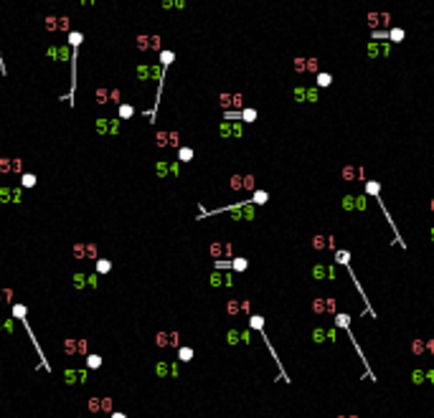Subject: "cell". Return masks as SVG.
<instances>
[{
	"label": "cell",
	"mask_w": 434,
	"mask_h": 418,
	"mask_svg": "<svg viewBox=\"0 0 434 418\" xmlns=\"http://www.w3.org/2000/svg\"><path fill=\"white\" fill-rule=\"evenodd\" d=\"M44 28L49 31V33H54V31H64V33H69V28H71V21L66 18V16H46L44 18Z\"/></svg>",
	"instance_id": "obj_1"
},
{
	"label": "cell",
	"mask_w": 434,
	"mask_h": 418,
	"mask_svg": "<svg viewBox=\"0 0 434 418\" xmlns=\"http://www.w3.org/2000/svg\"><path fill=\"white\" fill-rule=\"evenodd\" d=\"M137 49L140 51H163V38L160 36H137Z\"/></svg>",
	"instance_id": "obj_2"
},
{
	"label": "cell",
	"mask_w": 434,
	"mask_h": 418,
	"mask_svg": "<svg viewBox=\"0 0 434 418\" xmlns=\"http://www.w3.org/2000/svg\"><path fill=\"white\" fill-rule=\"evenodd\" d=\"M46 56L49 59H56V61H71V46L61 43V46H49L46 49Z\"/></svg>",
	"instance_id": "obj_3"
},
{
	"label": "cell",
	"mask_w": 434,
	"mask_h": 418,
	"mask_svg": "<svg viewBox=\"0 0 434 418\" xmlns=\"http://www.w3.org/2000/svg\"><path fill=\"white\" fill-rule=\"evenodd\" d=\"M295 102H318V86H295Z\"/></svg>",
	"instance_id": "obj_4"
},
{
	"label": "cell",
	"mask_w": 434,
	"mask_h": 418,
	"mask_svg": "<svg viewBox=\"0 0 434 418\" xmlns=\"http://www.w3.org/2000/svg\"><path fill=\"white\" fill-rule=\"evenodd\" d=\"M120 99H122L120 89H97V104H109V102H120Z\"/></svg>",
	"instance_id": "obj_5"
},
{
	"label": "cell",
	"mask_w": 434,
	"mask_h": 418,
	"mask_svg": "<svg viewBox=\"0 0 434 418\" xmlns=\"http://www.w3.org/2000/svg\"><path fill=\"white\" fill-rule=\"evenodd\" d=\"M71 254L76 259H97V246L94 244H74Z\"/></svg>",
	"instance_id": "obj_6"
},
{
	"label": "cell",
	"mask_w": 434,
	"mask_h": 418,
	"mask_svg": "<svg viewBox=\"0 0 434 418\" xmlns=\"http://www.w3.org/2000/svg\"><path fill=\"white\" fill-rule=\"evenodd\" d=\"M97 132L99 134H117L120 132V119H97Z\"/></svg>",
	"instance_id": "obj_7"
},
{
	"label": "cell",
	"mask_w": 434,
	"mask_h": 418,
	"mask_svg": "<svg viewBox=\"0 0 434 418\" xmlns=\"http://www.w3.org/2000/svg\"><path fill=\"white\" fill-rule=\"evenodd\" d=\"M0 172L8 175V172H23V160H0Z\"/></svg>",
	"instance_id": "obj_8"
},
{
	"label": "cell",
	"mask_w": 434,
	"mask_h": 418,
	"mask_svg": "<svg viewBox=\"0 0 434 418\" xmlns=\"http://www.w3.org/2000/svg\"><path fill=\"white\" fill-rule=\"evenodd\" d=\"M0 200L3 203H21V188H0Z\"/></svg>",
	"instance_id": "obj_9"
},
{
	"label": "cell",
	"mask_w": 434,
	"mask_h": 418,
	"mask_svg": "<svg viewBox=\"0 0 434 418\" xmlns=\"http://www.w3.org/2000/svg\"><path fill=\"white\" fill-rule=\"evenodd\" d=\"M219 132H221V137H239L242 134V122H224L219 127Z\"/></svg>",
	"instance_id": "obj_10"
},
{
	"label": "cell",
	"mask_w": 434,
	"mask_h": 418,
	"mask_svg": "<svg viewBox=\"0 0 434 418\" xmlns=\"http://www.w3.org/2000/svg\"><path fill=\"white\" fill-rule=\"evenodd\" d=\"M64 383L66 385H74V383H84L87 380V370H64Z\"/></svg>",
	"instance_id": "obj_11"
},
{
	"label": "cell",
	"mask_w": 434,
	"mask_h": 418,
	"mask_svg": "<svg viewBox=\"0 0 434 418\" xmlns=\"http://www.w3.org/2000/svg\"><path fill=\"white\" fill-rule=\"evenodd\" d=\"M242 104H244V97H242V94H221V107H224V109L242 107Z\"/></svg>",
	"instance_id": "obj_12"
},
{
	"label": "cell",
	"mask_w": 434,
	"mask_h": 418,
	"mask_svg": "<svg viewBox=\"0 0 434 418\" xmlns=\"http://www.w3.org/2000/svg\"><path fill=\"white\" fill-rule=\"evenodd\" d=\"M155 342H157V347H170V345H178V335L173 332V335H165V332H157V337H155Z\"/></svg>",
	"instance_id": "obj_13"
},
{
	"label": "cell",
	"mask_w": 434,
	"mask_h": 418,
	"mask_svg": "<svg viewBox=\"0 0 434 418\" xmlns=\"http://www.w3.org/2000/svg\"><path fill=\"white\" fill-rule=\"evenodd\" d=\"M155 172H157L160 177H165V175H175L178 167H175V165H168V162H157V165H155Z\"/></svg>",
	"instance_id": "obj_14"
},
{
	"label": "cell",
	"mask_w": 434,
	"mask_h": 418,
	"mask_svg": "<svg viewBox=\"0 0 434 418\" xmlns=\"http://www.w3.org/2000/svg\"><path fill=\"white\" fill-rule=\"evenodd\" d=\"M155 373H157L160 378H163V375H178V367H175V365H170V362H157Z\"/></svg>",
	"instance_id": "obj_15"
},
{
	"label": "cell",
	"mask_w": 434,
	"mask_h": 418,
	"mask_svg": "<svg viewBox=\"0 0 434 418\" xmlns=\"http://www.w3.org/2000/svg\"><path fill=\"white\" fill-rule=\"evenodd\" d=\"M173 61H175V51H170V49H163V51H160V66H163V69H168Z\"/></svg>",
	"instance_id": "obj_16"
},
{
	"label": "cell",
	"mask_w": 434,
	"mask_h": 418,
	"mask_svg": "<svg viewBox=\"0 0 434 418\" xmlns=\"http://www.w3.org/2000/svg\"><path fill=\"white\" fill-rule=\"evenodd\" d=\"M61 350H64V355H76L79 352V340H64Z\"/></svg>",
	"instance_id": "obj_17"
},
{
	"label": "cell",
	"mask_w": 434,
	"mask_h": 418,
	"mask_svg": "<svg viewBox=\"0 0 434 418\" xmlns=\"http://www.w3.org/2000/svg\"><path fill=\"white\" fill-rule=\"evenodd\" d=\"M404 38H406L404 28H388V41H391V43H401Z\"/></svg>",
	"instance_id": "obj_18"
},
{
	"label": "cell",
	"mask_w": 434,
	"mask_h": 418,
	"mask_svg": "<svg viewBox=\"0 0 434 418\" xmlns=\"http://www.w3.org/2000/svg\"><path fill=\"white\" fill-rule=\"evenodd\" d=\"M315 84H318L320 89H325V86H330V84H333V76H330L328 71H320V74L315 76Z\"/></svg>",
	"instance_id": "obj_19"
},
{
	"label": "cell",
	"mask_w": 434,
	"mask_h": 418,
	"mask_svg": "<svg viewBox=\"0 0 434 418\" xmlns=\"http://www.w3.org/2000/svg\"><path fill=\"white\" fill-rule=\"evenodd\" d=\"M366 54H368V59H371V61H376V59L381 56V49H378V41H368V49H366Z\"/></svg>",
	"instance_id": "obj_20"
},
{
	"label": "cell",
	"mask_w": 434,
	"mask_h": 418,
	"mask_svg": "<svg viewBox=\"0 0 434 418\" xmlns=\"http://www.w3.org/2000/svg\"><path fill=\"white\" fill-rule=\"evenodd\" d=\"M82 41H84V36H82L79 31H69V46H71V49H79Z\"/></svg>",
	"instance_id": "obj_21"
},
{
	"label": "cell",
	"mask_w": 434,
	"mask_h": 418,
	"mask_svg": "<svg viewBox=\"0 0 434 418\" xmlns=\"http://www.w3.org/2000/svg\"><path fill=\"white\" fill-rule=\"evenodd\" d=\"M163 8L165 11H173V8H185V0H163Z\"/></svg>",
	"instance_id": "obj_22"
},
{
	"label": "cell",
	"mask_w": 434,
	"mask_h": 418,
	"mask_svg": "<svg viewBox=\"0 0 434 418\" xmlns=\"http://www.w3.org/2000/svg\"><path fill=\"white\" fill-rule=\"evenodd\" d=\"M135 114V107L132 104H120V119H130Z\"/></svg>",
	"instance_id": "obj_23"
},
{
	"label": "cell",
	"mask_w": 434,
	"mask_h": 418,
	"mask_svg": "<svg viewBox=\"0 0 434 418\" xmlns=\"http://www.w3.org/2000/svg\"><path fill=\"white\" fill-rule=\"evenodd\" d=\"M97 271H99V274H109V271H112V261L99 259V261H97Z\"/></svg>",
	"instance_id": "obj_24"
},
{
	"label": "cell",
	"mask_w": 434,
	"mask_h": 418,
	"mask_svg": "<svg viewBox=\"0 0 434 418\" xmlns=\"http://www.w3.org/2000/svg\"><path fill=\"white\" fill-rule=\"evenodd\" d=\"M178 157H180L183 162H188V160H193V150H190V147H178Z\"/></svg>",
	"instance_id": "obj_25"
},
{
	"label": "cell",
	"mask_w": 434,
	"mask_h": 418,
	"mask_svg": "<svg viewBox=\"0 0 434 418\" xmlns=\"http://www.w3.org/2000/svg\"><path fill=\"white\" fill-rule=\"evenodd\" d=\"M99 365H102V357H99V355H89V357H87V367H89V370H97Z\"/></svg>",
	"instance_id": "obj_26"
},
{
	"label": "cell",
	"mask_w": 434,
	"mask_h": 418,
	"mask_svg": "<svg viewBox=\"0 0 434 418\" xmlns=\"http://www.w3.org/2000/svg\"><path fill=\"white\" fill-rule=\"evenodd\" d=\"M249 324H252V330H264V319H262L259 314H252Z\"/></svg>",
	"instance_id": "obj_27"
},
{
	"label": "cell",
	"mask_w": 434,
	"mask_h": 418,
	"mask_svg": "<svg viewBox=\"0 0 434 418\" xmlns=\"http://www.w3.org/2000/svg\"><path fill=\"white\" fill-rule=\"evenodd\" d=\"M178 357H180V362H188V360L193 357V350H190V347H180V350H178Z\"/></svg>",
	"instance_id": "obj_28"
},
{
	"label": "cell",
	"mask_w": 434,
	"mask_h": 418,
	"mask_svg": "<svg viewBox=\"0 0 434 418\" xmlns=\"http://www.w3.org/2000/svg\"><path fill=\"white\" fill-rule=\"evenodd\" d=\"M295 71L297 74H305L307 71V59H295Z\"/></svg>",
	"instance_id": "obj_29"
},
{
	"label": "cell",
	"mask_w": 434,
	"mask_h": 418,
	"mask_svg": "<svg viewBox=\"0 0 434 418\" xmlns=\"http://www.w3.org/2000/svg\"><path fill=\"white\" fill-rule=\"evenodd\" d=\"M226 251H229V246H221V244H213V246H211V254H213V256H221V254H226Z\"/></svg>",
	"instance_id": "obj_30"
},
{
	"label": "cell",
	"mask_w": 434,
	"mask_h": 418,
	"mask_svg": "<svg viewBox=\"0 0 434 418\" xmlns=\"http://www.w3.org/2000/svg\"><path fill=\"white\" fill-rule=\"evenodd\" d=\"M74 287H76V289L87 287V276H84V274H74Z\"/></svg>",
	"instance_id": "obj_31"
},
{
	"label": "cell",
	"mask_w": 434,
	"mask_h": 418,
	"mask_svg": "<svg viewBox=\"0 0 434 418\" xmlns=\"http://www.w3.org/2000/svg\"><path fill=\"white\" fill-rule=\"evenodd\" d=\"M89 410H92V413H99V410H102V400H99V398H92V400H89Z\"/></svg>",
	"instance_id": "obj_32"
},
{
	"label": "cell",
	"mask_w": 434,
	"mask_h": 418,
	"mask_svg": "<svg viewBox=\"0 0 434 418\" xmlns=\"http://www.w3.org/2000/svg\"><path fill=\"white\" fill-rule=\"evenodd\" d=\"M33 185H36V175H31V172L23 175V188H33Z\"/></svg>",
	"instance_id": "obj_33"
},
{
	"label": "cell",
	"mask_w": 434,
	"mask_h": 418,
	"mask_svg": "<svg viewBox=\"0 0 434 418\" xmlns=\"http://www.w3.org/2000/svg\"><path fill=\"white\" fill-rule=\"evenodd\" d=\"M239 309H242V302H229V304H226V312H229V314H236Z\"/></svg>",
	"instance_id": "obj_34"
},
{
	"label": "cell",
	"mask_w": 434,
	"mask_h": 418,
	"mask_svg": "<svg viewBox=\"0 0 434 418\" xmlns=\"http://www.w3.org/2000/svg\"><path fill=\"white\" fill-rule=\"evenodd\" d=\"M307 71L310 74H318V59H307Z\"/></svg>",
	"instance_id": "obj_35"
},
{
	"label": "cell",
	"mask_w": 434,
	"mask_h": 418,
	"mask_svg": "<svg viewBox=\"0 0 434 418\" xmlns=\"http://www.w3.org/2000/svg\"><path fill=\"white\" fill-rule=\"evenodd\" d=\"M267 198H269V195H267V193H254V198H252V200H249V203H264V200H267Z\"/></svg>",
	"instance_id": "obj_36"
},
{
	"label": "cell",
	"mask_w": 434,
	"mask_h": 418,
	"mask_svg": "<svg viewBox=\"0 0 434 418\" xmlns=\"http://www.w3.org/2000/svg\"><path fill=\"white\" fill-rule=\"evenodd\" d=\"M234 269H236V271H244V269H247V259H236V261H234Z\"/></svg>",
	"instance_id": "obj_37"
},
{
	"label": "cell",
	"mask_w": 434,
	"mask_h": 418,
	"mask_svg": "<svg viewBox=\"0 0 434 418\" xmlns=\"http://www.w3.org/2000/svg\"><path fill=\"white\" fill-rule=\"evenodd\" d=\"M79 352H82V355H87V352H89V345H87V340H79Z\"/></svg>",
	"instance_id": "obj_38"
},
{
	"label": "cell",
	"mask_w": 434,
	"mask_h": 418,
	"mask_svg": "<svg viewBox=\"0 0 434 418\" xmlns=\"http://www.w3.org/2000/svg\"><path fill=\"white\" fill-rule=\"evenodd\" d=\"M102 410H107V413L112 410V400H109V398H104V400H102Z\"/></svg>",
	"instance_id": "obj_39"
},
{
	"label": "cell",
	"mask_w": 434,
	"mask_h": 418,
	"mask_svg": "<svg viewBox=\"0 0 434 418\" xmlns=\"http://www.w3.org/2000/svg\"><path fill=\"white\" fill-rule=\"evenodd\" d=\"M226 340H229V342H236V340H239V335H236V332H229V335H226Z\"/></svg>",
	"instance_id": "obj_40"
},
{
	"label": "cell",
	"mask_w": 434,
	"mask_h": 418,
	"mask_svg": "<svg viewBox=\"0 0 434 418\" xmlns=\"http://www.w3.org/2000/svg\"><path fill=\"white\" fill-rule=\"evenodd\" d=\"M76 3H82V6H94L97 0H76Z\"/></svg>",
	"instance_id": "obj_41"
},
{
	"label": "cell",
	"mask_w": 434,
	"mask_h": 418,
	"mask_svg": "<svg viewBox=\"0 0 434 418\" xmlns=\"http://www.w3.org/2000/svg\"><path fill=\"white\" fill-rule=\"evenodd\" d=\"M112 418H127L125 413H112Z\"/></svg>",
	"instance_id": "obj_42"
},
{
	"label": "cell",
	"mask_w": 434,
	"mask_h": 418,
	"mask_svg": "<svg viewBox=\"0 0 434 418\" xmlns=\"http://www.w3.org/2000/svg\"><path fill=\"white\" fill-rule=\"evenodd\" d=\"M431 211H434V200H431Z\"/></svg>",
	"instance_id": "obj_43"
},
{
	"label": "cell",
	"mask_w": 434,
	"mask_h": 418,
	"mask_svg": "<svg viewBox=\"0 0 434 418\" xmlns=\"http://www.w3.org/2000/svg\"><path fill=\"white\" fill-rule=\"evenodd\" d=\"M0 330H3V327H0Z\"/></svg>",
	"instance_id": "obj_44"
}]
</instances>
